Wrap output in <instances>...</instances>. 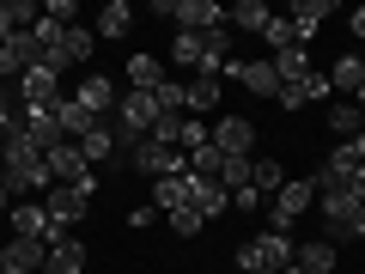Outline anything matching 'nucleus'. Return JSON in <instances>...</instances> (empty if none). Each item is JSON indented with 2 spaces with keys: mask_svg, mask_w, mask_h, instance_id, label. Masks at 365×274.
Masks as SVG:
<instances>
[{
  "mask_svg": "<svg viewBox=\"0 0 365 274\" xmlns=\"http://www.w3.org/2000/svg\"><path fill=\"white\" fill-rule=\"evenodd\" d=\"M292 256H299V244H292V232H262V238H250V244L244 250H237V274H256V268H287V262Z\"/></svg>",
  "mask_w": 365,
  "mask_h": 274,
  "instance_id": "f257e3e1",
  "label": "nucleus"
},
{
  "mask_svg": "<svg viewBox=\"0 0 365 274\" xmlns=\"http://www.w3.org/2000/svg\"><path fill=\"white\" fill-rule=\"evenodd\" d=\"M317 208V177H287V189L268 201V232H292V220Z\"/></svg>",
  "mask_w": 365,
  "mask_h": 274,
  "instance_id": "f03ea898",
  "label": "nucleus"
},
{
  "mask_svg": "<svg viewBox=\"0 0 365 274\" xmlns=\"http://www.w3.org/2000/svg\"><path fill=\"white\" fill-rule=\"evenodd\" d=\"M98 196V177H86V183H55L49 196H43V208H49V220L61 225V232H73L79 220H86V201Z\"/></svg>",
  "mask_w": 365,
  "mask_h": 274,
  "instance_id": "7ed1b4c3",
  "label": "nucleus"
},
{
  "mask_svg": "<svg viewBox=\"0 0 365 274\" xmlns=\"http://www.w3.org/2000/svg\"><path fill=\"white\" fill-rule=\"evenodd\" d=\"M128 165L140 171V177H182L189 171V158L177 153V146H158V141H140V146H128Z\"/></svg>",
  "mask_w": 365,
  "mask_h": 274,
  "instance_id": "20e7f679",
  "label": "nucleus"
},
{
  "mask_svg": "<svg viewBox=\"0 0 365 274\" xmlns=\"http://www.w3.org/2000/svg\"><path fill=\"white\" fill-rule=\"evenodd\" d=\"M13 238H37V244H61V238H73V232H61V225L49 220V208L43 201H13Z\"/></svg>",
  "mask_w": 365,
  "mask_h": 274,
  "instance_id": "39448f33",
  "label": "nucleus"
},
{
  "mask_svg": "<svg viewBox=\"0 0 365 274\" xmlns=\"http://www.w3.org/2000/svg\"><path fill=\"white\" fill-rule=\"evenodd\" d=\"M37 61H43V49H37L31 31H13V37L0 43V79H25Z\"/></svg>",
  "mask_w": 365,
  "mask_h": 274,
  "instance_id": "423d86ee",
  "label": "nucleus"
},
{
  "mask_svg": "<svg viewBox=\"0 0 365 274\" xmlns=\"http://www.w3.org/2000/svg\"><path fill=\"white\" fill-rule=\"evenodd\" d=\"M73 98H79V110H86V116L110 122V116H116V98H122V91L110 86L104 73H86V79H79V86H73Z\"/></svg>",
  "mask_w": 365,
  "mask_h": 274,
  "instance_id": "0eeeda50",
  "label": "nucleus"
},
{
  "mask_svg": "<svg viewBox=\"0 0 365 274\" xmlns=\"http://www.w3.org/2000/svg\"><path fill=\"white\" fill-rule=\"evenodd\" d=\"M213 146H220L225 158H250V146H256V122H250V116H220V122H213Z\"/></svg>",
  "mask_w": 365,
  "mask_h": 274,
  "instance_id": "6e6552de",
  "label": "nucleus"
},
{
  "mask_svg": "<svg viewBox=\"0 0 365 274\" xmlns=\"http://www.w3.org/2000/svg\"><path fill=\"white\" fill-rule=\"evenodd\" d=\"M43 262H49V244H37V238H13L0 250V274H43Z\"/></svg>",
  "mask_w": 365,
  "mask_h": 274,
  "instance_id": "1a4fd4ad",
  "label": "nucleus"
},
{
  "mask_svg": "<svg viewBox=\"0 0 365 274\" xmlns=\"http://www.w3.org/2000/svg\"><path fill=\"white\" fill-rule=\"evenodd\" d=\"M19 122H25V134L43 146V153L67 141V134H61V122H55V104H19Z\"/></svg>",
  "mask_w": 365,
  "mask_h": 274,
  "instance_id": "9d476101",
  "label": "nucleus"
},
{
  "mask_svg": "<svg viewBox=\"0 0 365 274\" xmlns=\"http://www.w3.org/2000/svg\"><path fill=\"white\" fill-rule=\"evenodd\" d=\"M225 25V6L220 0H177V31H195V37H207V31Z\"/></svg>",
  "mask_w": 365,
  "mask_h": 274,
  "instance_id": "9b49d317",
  "label": "nucleus"
},
{
  "mask_svg": "<svg viewBox=\"0 0 365 274\" xmlns=\"http://www.w3.org/2000/svg\"><path fill=\"white\" fill-rule=\"evenodd\" d=\"M43 158H49V177H55V183H86V177H91V171H86V153H79V141L49 146Z\"/></svg>",
  "mask_w": 365,
  "mask_h": 274,
  "instance_id": "f8f14e48",
  "label": "nucleus"
},
{
  "mask_svg": "<svg viewBox=\"0 0 365 274\" xmlns=\"http://www.w3.org/2000/svg\"><path fill=\"white\" fill-rule=\"evenodd\" d=\"M55 98H67V91H61V79H55L43 61L31 67L25 79H19V104H55Z\"/></svg>",
  "mask_w": 365,
  "mask_h": 274,
  "instance_id": "ddd939ff",
  "label": "nucleus"
},
{
  "mask_svg": "<svg viewBox=\"0 0 365 274\" xmlns=\"http://www.w3.org/2000/svg\"><path fill=\"white\" fill-rule=\"evenodd\" d=\"M292 31H299V49H304V43H311L317 37V31H323L329 25V0H292Z\"/></svg>",
  "mask_w": 365,
  "mask_h": 274,
  "instance_id": "4468645a",
  "label": "nucleus"
},
{
  "mask_svg": "<svg viewBox=\"0 0 365 274\" xmlns=\"http://www.w3.org/2000/svg\"><path fill=\"white\" fill-rule=\"evenodd\" d=\"M237 86L256 91V98H280V73H274V61H237Z\"/></svg>",
  "mask_w": 365,
  "mask_h": 274,
  "instance_id": "2eb2a0df",
  "label": "nucleus"
},
{
  "mask_svg": "<svg viewBox=\"0 0 365 274\" xmlns=\"http://www.w3.org/2000/svg\"><path fill=\"white\" fill-rule=\"evenodd\" d=\"M189 208H201V220H213V213L232 208V189H225V183H195L189 177Z\"/></svg>",
  "mask_w": 365,
  "mask_h": 274,
  "instance_id": "dca6fc26",
  "label": "nucleus"
},
{
  "mask_svg": "<svg viewBox=\"0 0 365 274\" xmlns=\"http://www.w3.org/2000/svg\"><path fill=\"white\" fill-rule=\"evenodd\" d=\"M116 146H122V141H116V122H91L86 141H79V153H86V165H104Z\"/></svg>",
  "mask_w": 365,
  "mask_h": 274,
  "instance_id": "f3484780",
  "label": "nucleus"
},
{
  "mask_svg": "<svg viewBox=\"0 0 365 274\" xmlns=\"http://www.w3.org/2000/svg\"><path fill=\"white\" fill-rule=\"evenodd\" d=\"M329 128H335L341 141H359L365 134V110L353 104V98H335V104H329Z\"/></svg>",
  "mask_w": 365,
  "mask_h": 274,
  "instance_id": "a211bd4d",
  "label": "nucleus"
},
{
  "mask_svg": "<svg viewBox=\"0 0 365 274\" xmlns=\"http://www.w3.org/2000/svg\"><path fill=\"white\" fill-rule=\"evenodd\" d=\"M250 189H256L262 201L280 196V189H287V171H280V158H250Z\"/></svg>",
  "mask_w": 365,
  "mask_h": 274,
  "instance_id": "6ab92c4d",
  "label": "nucleus"
},
{
  "mask_svg": "<svg viewBox=\"0 0 365 274\" xmlns=\"http://www.w3.org/2000/svg\"><path fill=\"white\" fill-rule=\"evenodd\" d=\"M86 268V244L79 238H61V244H49V262H43V274H79Z\"/></svg>",
  "mask_w": 365,
  "mask_h": 274,
  "instance_id": "aec40b11",
  "label": "nucleus"
},
{
  "mask_svg": "<svg viewBox=\"0 0 365 274\" xmlns=\"http://www.w3.org/2000/svg\"><path fill=\"white\" fill-rule=\"evenodd\" d=\"M55 122H61V134H67V141H86V128H91L98 116H86V110H79V98L67 91V98H55Z\"/></svg>",
  "mask_w": 365,
  "mask_h": 274,
  "instance_id": "412c9836",
  "label": "nucleus"
},
{
  "mask_svg": "<svg viewBox=\"0 0 365 274\" xmlns=\"http://www.w3.org/2000/svg\"><path fill=\"white\" fill-rule=\"evenodd\" d=\"M299 262L304 274H335V244H329V238H311V244H299Z\"/></svg>",
  "mask_w": 365,
  "mask_h": 274,
  "instance_id": "4be33fe9",
  "label": "nucleus"
},
{
  "mask_svg": "<svg viewBox=\"0 0 365 274\" xmlns=\"http://www.w3.org/2000/svg\"><path fill=\"white\" fill-rule=\"evenodd\" d=\"M182 104H189V110H220V79H213V73H195L189 86H182Z\"/></svg>",
  "mask_w": 365,
  "mask_h": 274,
  "instance_id": "5701e85b",
  "label": "nucleus"
},
{
  "mask_svg": "<svg viewBox=\"0 0 365 274\" xmlns=\"http://www.w3.org/2000/svg\"><path fill=\"white\" fill-rule=\"evenodd\" d=\"M274 73H280V86H304L317 67H311V55H304V49H287V55H274Z\"/></svg>",
  "mask_w": 365,
  "mask_h": 274,
  "instance_id": "b1692460",
  "label": "nucleus"
},
{
  "mask_svg": "<svg viewBox=\"0 0 365 274\" xmlns=\"http://www.w3.org/2000/svg\"><path fill=\"white\" fill-rule=\"evenodd\" d=\"M182 201H189V171H182V177H158V183H153V208H158V213L182 208Z\"/></svg>",
  "mask_w": 365,
  "mask_h": 274,
  "instance_id": "393cba45",
  "label": "nucleus"
},
{
  "mask_svg": "<svg viewBox=\"0 0 365 274\" xmlns=\"http://www.w3.org/2000/svg\"><path fill=\"white\" fill-rule=\"evenodd\" d=\"M61 49H67V61H73V67H86V61H91V49H98V31L67 25V31H61Z\"/></svg>",
  "mask_w": 365,
  "mask_h": 274,
  "instance_id": "a878e982",
  "label": "nucleus"
},
{
  "mask_svg": "<svg viewBox=\"0 0 365 274\" xmlns=\"http://www.w3.org/2000/svg\"><path fill=\"white\" fill-rule=\"evenodd\" d=\"M225 19H232V31H268V19H274V13L262 6V0H237Z\"/></svg>",
  "mask_w": 365,
  "mask_h": 274,
  "instance_id": "bb28decb",
  "label": "nucleus"
},
{
  "mask_svg": "<svg viewBox=\"0 0 365 274\" xmlns=\"http://www.w3.org/2000/svg\"><path fill=\"white\" fill-rule=\"evenodd\" d=\"M128 86L134 91H158V86H165V67H158L153 55H134V61H128Z\"/></svg>",
  "mask_w": 365,
  "mask_h": 274,
  "instance_id": "cd10ccee",
  "label": "nucleus"
},
{
  "mask_svg": "<svg viewBox=\"0 0 365 274\" xmlns=\"http://www.w3.org/2000/svg\"><path fill=\"white\" fill-rule=\"evenodd\" d=\"M329 86H335V91H359L365 86V61H359V55H341V61L329 67Z\"/></svg>",
  "mask_w": 365,
  "mask_h": 274,
  "instance_id": "c85d7f7f",
  "label": "nucleus"
},
{
  "mask_svg": "<svg viewBox=\"0 0 365 274\" xmlns=\"http://www.w3.org/2000/svg\"><path fill=\"white\" fill-rule=\"evenodd\" d=\"M128 0H110L104 13H98V37H128Z\"/></svg>",
  "mask_w": 365,
  "mask_h": 274,
  "instance_id": "c756f323",
  "label": "nucleus"
},
{
  "mask_svg": "<svg viewBox=\"0 0 365 274\" xmlns=\"http://www.w3.org/2000/svg\"><path fill=\"white\" fill-rule=\"evenodd\" d=\"M262 37H268V49H274V55H287V49H299V31H292V19H280V13L268 19V31H262Z\"/></svg>",
  "mask_w": 365,
  "mask_h": 274,
  "instance_id": "7c9ffc66",
  "label": "nucleus"
},
{
  "mask_svg": "<svg viewBox=\"0 0 365 274\" xmlns=\"http://www.w3.org/2000/svg\"><path fill=\"white\" fill-rule=\"evenodd\" d=\"M165 220H170V232H177V238H195L201 225H207V220H201V208H189V201H182V208H170Z\"/></svg>",
  "mask_w": 365,
  "mask_h": 274,
  "instance_id": "2f4dec72",
  "label": "nucleus"
},
{
  "mask_svg": "<svg viewBox=\"0 0 365 274\" xmlns=\"http://www.w3.org/2000/svg\"><path fill=\"white\" fill-rule=\"evenodd\" d=\"M170 55H177V67H201V37L195 31H177L170 37Z\"/></svg>",
  "mask_w": 365,
  "mask_h": 274,
  "instance_id": "473e14b6",
  "label": "nucleus"
},
{
  "mask_svg": "<svg viewBox=\"0 0 365 274\" xmlns=\"http://www.w3.org/2000/svg\"><path fill=\"white\" fill-rule=\"evenodd\" d=\"M220 183H225V189H232V196H244V189H250V158H225Z\"/></svg>",
  "mask_w": 365,
  "mask_h": 274,
  "instance_id": "72a5a7b5",
  "label": "nucleus"
},
{
  "mask_svg": "<svg viewBox=\"0 0 365 274\" xmlns=\"http://www.w3.org/2000/svg\"><path fill=\"white\" fill-rule=\"evenodd\" d=\"M13 116H19V110H13V86H6V79H0V134L13 128Z\"/></svg>",
  "mask_w": 365,
  "mask_h": 274,
  "instance_id": "f704fd0d",
  "label": "nucleus"
},
{
  "mask_svg": "<svg viewBox=\"0 0 365 274\" xmlns=\"http://www.w3.org/2000/svg\"><path fill=\"white\" fill-rule=\"evenodd\" d=\"M43 13H49L55 25H73V13H79V6H73V0H49V6H43Z\"/></svg>",
  "mask_w": 365,
  "mask_h": 274,
  "instance_id": "c9c22d12",
  "label": "nucleus"
},
{
  "mask_svg": "<svg viewBox=\"0 0 365 274\" xmlns=\"http://www.w3.org/2000/svg\"><path fill=\"white\" fill-rule=\"evenodd\" d=\"M311 98H304V86H280V110H304Z\"/></svg>",
  "mask_w": 365,
  "mask_h": 274,
  "instance_id": "e433bc0d",
  "label": "nucleus"
},
{
  "mask_svg": "<svg viewBox=\"0 0 365 274\" xmlns=\"http://www.w3.org/2000/svg\"><path fill=\"white\" fill-rule=\"evenodd\" d=\"M304 98H311V104H317V98H329V73H311V79H304Z\"/></svg>",
  "mask_w": 365,
  "mask_h": 274,
  "instance_id": "4c0bfd02",
  "label": "nucleus"
},
{
  "mask_svg": "<svg viewBox=\"0 0 365 274\" xmlns=\"http://www.w3.org/2000/svg\"><path fill=\"white\" fill-rule=\"evenodd\" d=\"M347 25H353V37H359V43H365V6H359V13H353V19H347Z\"/></svg>",
  "mask_w": 365,
  "mask_h": 274,
  "instance_id": "58836bf2",
  "label": "nucleus"
},
{
  "mask_svg": "<svg viewBox=\"0 0 365 274\" xmlns=\"http://www.w3.org/2000/svg\"><path fill=\"white\" fill-rule=\"evenodd\" d=\"M353 196H359V208H365V171H359V177H353Z\"/></svg>",
  "mask_w": 365,
  "mask_h": 274,
  "instance_id": "ea45409f",
  "label": "nucleus"
},
{
  "mask_svg": "<svg viewBox=\"0 0 365 274\" xmlns=\"http://www.w3.org/2000/svg\"><path fill=\"white\" fill-rule=\"evenodd\" d=\"M0 213H13V196H6V189H0Z\"/></svg>",
  "mask_w": 365,
  "mask_h": 274,
  "instance_id": "a19ab883",
  "label": "nucleus"
},
{
  "mask_svg": "<svg viewBox=\"0 0 365 274\" xmlns=\"http://www.w3.org/2000/svg\"><path fill=\"white\" fill-rule=\"evenodd\" d=\"M274 274H304V268H299V262H287V268H274Z\"/></svg>",
  "mask_w": 365,
  "mask_h": 274,
  "instance_id": "79ce46f5",
  "label": "nucleus"
},
{
  "mask_svg": "<svg viewBox=\"0 0 365 274\" xmlns=\"http://www.w3.org/2000/svg\"><path fill=\"white\" fill-rule=\"evenodd\" d=\"M353 104H359V110H365V86H359V91H353Z\"/></svg>",
  "mask_w": 365,
  "mask_h": 274,
  "instance_id": "37998d69",
  "label": "nucleus"
},
{
  "mask_svg": "<svg viewBox=\"0 0 365 274\" xmlns=\"http://www.w3.org/2000/svg\"><path fill=\"white\" fill-rule=\"evenodd\" d=\"M0 177H6V153H0Z\"/></svg>",
  "mask_w": 365,
  "mask_h": 274,
  "instance_id": "c03bdc74",
  "label": "nucleus"
},
{
  "mask_svg": "<svg viewBox=\"0 0 365 274\" xmlns=\"http://www.w3.org/2000/svg\"><path fill=\"white\" fill-rule=\"evenodd\" d=\"M256 274H268V268H256Z\"/></svg>",
  "mask_w": 365,
  "mask_h": 274,
  "instance_id": "a18cd8bd",
  "label": "nucleus"
},
{
  "mask_svg": "<svg viewBox=\"0 0 365 274\" xmlns=\"http://www.w3.org/2000/svg\"><path fill=\"white\" fill-rule=\"evenodd\" d=\"M359 61H365V55H359Z\"/></svg>",
  "mask_w": 365,
  "mask_h": 274,
  "instance_id": "49530a36",
  "label": "nucleus"
}]
</instances>
